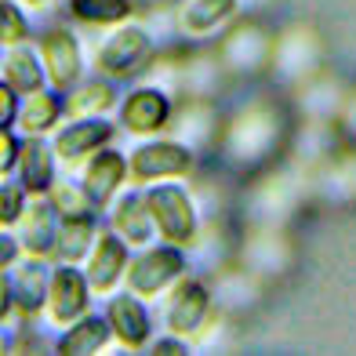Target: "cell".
Wrapping results in <instances>:
<instances>
[{"instance_id":"1","label":"cell","mask_w":356,"mask_h":356,"mask_svg":"<svg viewBox=\"0 0 356 356\" xmlns=\"http://www.w3.org/2000/svg\"><path fill=\"white\" fill-rule=\"evenodd\" d=\"M145 204H149V215L156 222V233L168 244L186 248L197 240V211H193V200L182 186H153L145 193Z\"/></svg>"},{"instance_id":"2","label":"cell","mask_w":356,"mask_h":356,"mask_svg":"<svg viewBox=\"0 0 356 356\" xmlns=\"http://www.w3.org/2000/svg\"><path fill=\"white\" fill-rule=\"evenodd\" d=\"M182 273H186L182 251H178V244H168V248L142 251L135 262H127V284H131L135 295L153 298V295H160L168 284H175Z\"/></svg>"},{"instance_id":"3","label":"cell","mask_w":356,"mask_h":356,"mask_svg":"<svg viewBox=\"0 0 356 356\" xmlns=\"http://www.w3.org/2000/svg\"><path fill=\"white\" fill-rule=\"evenodd\" d=\"M153 58V40L145 29L138 26H127L120 33H113L102 51H99V70L113 80H124V76H135L145 70V62Z\"/></svg>"},{"instance_id":"4","label":"cell","mask_w":356,"mask_h":356,"mask_svg":"<svg viewBox=\"0 0 356 356\" xmlns=\"http://www.w3.org/2000/svg\"><path fill=\"white\" fill-rule=\"evenodd\" d=\"M193 168V153L178 142H145L127 160V175L138 186H149L153 178H175Z\"/></svg>"},{"instance_id":"5","label":"cell","mask_w":356,"mask_h":356,"mask_svg":"<svg viewBox=\"0 0 356 356\" xmlns=\"http://www.w3.org/2000/svg\"><path fill=\"white\" fill-rule=\"evenodd\" d=\"M88 298H91V284L80 269H73V262L55 269L51 287H47V309H51L55 323H73L76 316H84Z\"/></svg>"},{"instance_id":"6","label":"cell","mask_w":356,"mask_h":356,"mask_svg":"<svg viewBox=\"0 0 356 356\" xmlns=\"http://www.w3.org/2000/svg\"><path fill=\"white\" fill-rule=\"evenodd\" d=\"M40 62H44V73L47 80L58 88V91H70L80 76V44L73 33L66 29H51L44 33L40 40Z\"/></svg>"},{"instance_id":"7","label":"cell","mask_w":356,"mask_h":356,"mask_svg":"<svg viewBox=\"0 0 356 356\" xmlns=\"http://www.w3.org/2000/svg\"><path fill=\"white\" fill-rule=\"evenodd\" d=\"M171 117V102H168V95L164 91H156V88H138L131 91L124 99V109H120V120L127 131H135V135H153L160 131V127L168 124Z\"/></svg>"},{"instance_id":"8","label":"cell","mask_w":356,"mask_h":356,"mask_svg":"<svg viewBox=\"0 0 356 356\" xmlns=\"http://www.w3.org/2000/svg\"><path fill=\"white\" fill-rule=\"evenodd\" d=\"M127 178V164L117 149H95L84 168V189L95 207H106Z\"/></svg>"},{"instance_id":"9","label":"cell","mask_w":356,"mask_h":356,"mask_svg":"<svg viewBox=\"0 0 356 356\" xmlns=\"http://www.w3.org/2000/svg\"><path fill=\"white\" fill-rule=\"evenodd\" d=\"M211 309V295L200 280H182L171 295V305H168V327L171 334H193L200 331V323Z\"/></svg>"},{"instance_id":"10","label":"cell","mask_w":356,"mask_h":356,"mask_svg":"<svg viewBox=\"0 0 356 356\" xmlns=\"http://www.w3.org/2000/svg\"><path fill=\"white\" fill-rule=\"evenodd\" d=\"M19 178H22V189L26 193H51L55 186V156H51V145H47L40 135H29L19 142Z\"/></svg>"},{"instance_id":"11","label":"cell","mask_w":356,"mask_h":356,"mask_svg":"<svg viewBox=\"0 0 356 356\" xmlns=\"http://www.w3.org/2000/svg\"><path fill=\"white\" fill-rule=\"evenodd\" d=\"M124 266H127V240H120L117 233H102L99 244H95L91 266H88V284L99 295H106L124 277Z\"/></svg>"},{"instance_id":"12","label":"cell","mask_w":356,"mask_h":356,"mask_svg":"<svg viewBox=\"0 0 356 356\" xmlns=\"http://www.w3.org/2000/svg\"><path fill=\"white\" fill-rule=\"evenodd\" d=\"M113 138V124L99 120V117H84V120H73L70 127H62L55 135V153L62 160H80Z\"/></svg>"},{"instance_id":"13","label":"cell","mask_w":356,"mask_h":356,"mask_svg":"<svg viewBox=\"0 0 356 356\" xmlns=\"http://www.w3.org/2000/svg\"><path fill=\"white\" fill-rule=\"evenodd\" d=\"M106 320H109L113 334H117L124 346L138 349V346L149 342V313H145V305L138 302L135 291H131V295H117V298H113Z\"/></svg>"},{"instance_id":"14","label":"cell","mask_w":356,"mask_h":356,"mask_svg":"<svg viewBox=\"0 0 356 356\" xmlns=\"http://www.w3.org/2000/svg\"><path fill=\"white\" fill-rule=\"evenodd\" d=\"M55 204L47 200H37L22 211V248L33 254V258H44V254H55V240H58V222H55Z\"/></svg>"},{"instance_id":"15","label":"cell","mask_w":356,"mask_h":356,"mask_svg":"<svg viewBox=\"0 0 356 356\" xmlns=\"http://www.w3.org/2000/svg\"><path fill=\"white\" fill-rule=\"evenodd\" d=\"M113 233L124 236L127 244H149V236H153V215H149L145 197L127 193V197L117 204V211H113Z\"/></svg>"},{"instance_id":"16","label":"cell","mask_w":356,"mask_h":356,"mask_svg":"<svg viewBox=\"0 0 356 356\" xmlns=\"http://www.w3.org/2000/svg\"><path fill=\"white\" fill-rule=\"evenodd\" d=\"M109 334H113L109 320H102V316H76L70 323V331L58 338V353H66V356H88L95 349H102L109 342Z\"/></svg>"},{"instance_id":"17","label":"cell","mask_w":356,"mask_h":356,"mask_svg":"<svg viewBox=\"0 0 356 356\" xmlns=\"http://www.w3.org/2000/svg\"><path fill=\"white\" fill-rule=\"evenodd\" d=\"M47 287H51V277H47V269L37 262V258L19 269V277L11 280V291H15V305H19L22 316H33V313L44 309Z\"/></svg>"},{"instance_id":"18","label":"cell","mask_w":356,"mask_h":356,"mask_svg":"<svg viewBox=\"0 0 356 356\" xmlns=\"http://www.w3.org/2000/svg\"><path fill=\"white\" fill-rule=\"evenodd\" d=\"M62 117V99L55 91H29L26 95V102L19 106V124H22V131L26 135H44V131H51V127L58 124Z\"/></svg>"},{"instance_id":"19","label":"cell","mask_w":356,"mask_h":356,"mask_svg":"<svg viewBox=\"0 0 356 356\" xmlns=\"http://www.w3.org/2000/svg\"><path fill=\"white\" fill-rule=\"evenodd\" d=\"M95 240V215H80V218H62L58 222V240H55V254L62 262H80L91 251Z\"/></svg>"},{"instance_id":"20","label":"cell","mask_w":356,"mask_h":356,"mask_svg":"<svg viewBox=\"0 0 356 356\" xmlns=\"http://www.w3.org/2000/svg\"><path fill=\"white\" fill-rule=\"evenodd\" d=\"M4 80H8V84L19 91V95L40 91V88H44V66H40V58L29 51V47L15 44V51H11L8 62H4Z\"/></svg>"},{"instance_id":"21","label":"cell","mask_w":356,"mask_h":356,"mask_svg":"<svg viewBox=\"0 0 356 356\" xmlns=\"http://www.w3.org/2000/svg\"><path fill=\"white\" fill-rule=\"evenodd\" d=\"M113 102H117V91L109 84H102V80H91V84H84L80 91H70V99L62 102V109H66L73 120H84V117H102Z\"/></svg>"},{"instance_id":"22","label":"cell","mask_w":356,"mask_h":356,"mask_svg":"<svg viewBox=\"0 0 356 356\" xmlns=\"http://www.w3.org/2000/svg\"><path fill=\"white\" fill-rule=\"evenodd\" d=\"M70 11L91 26H117L135 11L131 0H70Z\"/></svg>"},{"instance_id":"23","label":"cell","mask_w":356,"mask_h":356,"mask_svg":"<svg viewBox=\"0 0 356 356\" xmlns=\"http://www.w3.org/2000/svg\"><path fill=\"white\" fill-rule=\"evenodd\" d=\"M233 8H236V0H189L182 11V26L189 33H207L222 19H229Z\"/></svg>"},{"instance_id":"24","label":"cell","mask_w":356,"mask_h":356,"mask_svg":"<svg viewBox=\"0 0 356 356\" xmlns=\"http://www.w3.org/2000/svg\"><path fill=\"white\" fill-rule=\"evenodd\" d=\"M51 204L62 218H80V215H95L99 207L91 204L84 186H70V182H55L51 186Z\"/></svg>"},{"instance_id":"25","label":"cell","mask_w":356,"mask_h":356,"mask_svg":"<svg viewBox=\"0 0 356 356\" xmlns=\"http://www.w3.org/2000/svg\"><path fill=\"white\" fill-rule=\"evenodd\" d=\"M26 37H29L26 15L11 0H0V44H22Z\"/></svg>"},{"instance_id":"26","label":"cell","mask_w":356,"mask_h":356,"mask_svg":"<svg viewBox=\"0 0 356 356\" xmlns=\"http://www.w3.org/2000/svg\"><path fill=\"white\" fill-rule=\"evenodd\" d=\"M22 186H0V225H15L26 211V200H22Z\"/></svg>"},{"instance_id":"27","label":"cell","mask_w":356,"mask_h":356,"mask_svg":"<svg viewBox=\"0 0 356 356\" xmlns=\"http://www.w3.org/2000/svg\"><path fill=\"white\" fill-rule=\"evenodd\" d=\"M15 120H19V91L0 80V131H11Z\"/></svg>"},{"instance_id":"28","label":"cell","mask_w":356,"mask_h":356,"mask_svg":"<svg viewBox=\"0 0 356 356\" xmlns=\"http://www.w3.org/2000/svg\"><path fill=\"white\" fill-rule=\"evenodd\" d=\"M19 164V138L11 131H0V178Z\"/></svg>"},{"instance_id":"29","label":"cell","mask_w":356,"mask_h":356,"mask_svg":"<svg viewBox=\"0 0 356 356\" xmlns=\"http://www.w3.org/2000/svg\"><path fill=\"white\" fill-rule=\"evenodd\" d=\"M15 258H19V240L8 236V233H0V269H8Z\"/></svg>"},{"instance_id":"30","label":"cell","mask_w":356,"mask_h":356,"mask_svg":"<svg viewBox=\"0 0 356 356\" xmlns=\"http://www.w3.org/2000/svg\"><path fill=\"white\" fill-rule=\"evenodd\" d=\"M11 305H15V291H11V280L4 277V269H0V320L11 313Z\"/></svg>"},{"instance_id":"31","label":"cell","mask_w":356,"mask_h":356,"mask_svg":"<svg viewBox=\"0 0 356 356\" xmlns=\"http://www.w3.org/2000/svg\"><path fill=\"white\" fill-rule=\"evenodd\" d=\"M153 353H160V356H175V353H186V342H182V334H175V338H164V342H153Z\"/></svg>"},{"instance_id":"32","label":"cell","mask_w":356,"mask_h":356,"mask_svg":"<svg viewBox=\"0 0 356 356\" xmlns=\"http://www.w3.org/2000/svg\"><path fill=\"white\" fill-rule=\"evenodd\" d=\"M26 4H33V8H40V4H47V0H26Z\"/></svg>"}]
</instances>
